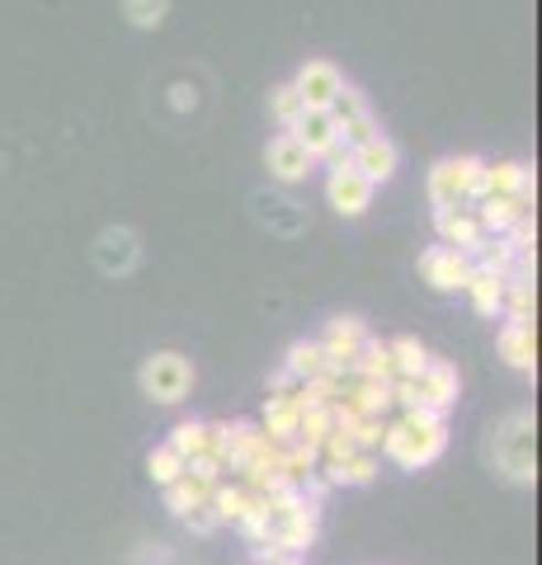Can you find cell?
Wrapping results in <instances>:
<instances>
[{
	"mask_svg": "<svg viewBox=\"0 0 542 565\" xmlns=\"http://www.w3.org/2000/svg\"><path fill=\"white\" fill-rule=\"evenodd\" d=\"M297 419H302V411H297L293 396H269L265 401V415H259V429H265L269 444H293L297 438Z\"/></svg>",
	"mask_w": 542,
	"mask_h": 565,
	"instance_id": "cell-18",
	"label": "cell"
},
{
	"mask_svg": "<svg viewBox=\"0 0 542 565\" xmlns=\"http://www.w3.org/2000/svg\"><path fill=\"white\" fill-rule=\"evenodd\" d=\"M137 386H142V396L156 405H180L194 392V359L180 349H156L142 363V373H137Z\"/></svg>",
	"mask_w": 542,
	"mask_h": 565,
	"instance_id": "cell-3",
	"label": "cell"
},
{
	"mask_svg": "<svg viewBox=\"0 0 542 565\" xmlns=\"http://www.w3.org/2000/svg\"><path fill=\"white\" fill-rule=\"evenodd\" d=\"M142 264V236L132 226H104L95 236V269L104 278H128Z\"/></svg>",
	"mask_w": 542,
	"mask_h": 565,
	"instance_id": "cell-6",
	"label": "cell"
},
{
	"mask_svg": "<svg viewBox=\"0 0 542 565\" xmlns=\"http://www.w3.org/2000/svg\"><path fill=\"white\" fill-rule=\"evenodd\" d=\"M415 386H419V405H425V411L448 415L463 396V373L448 359H429V367L415 377Z\"/></svg>",
	"mask_w": 542,
	"mask_h": 565,
	"instance_id": "cell-10",
	"label": "cell"
},
{
	"mask_svg": "<svg viewBox=\"0 0 542 565\" xmlns=\"http://www.w3.org/2000/svg\"><path fill=\"white\" fill-rule=\"evenodd\" d=\"M533 307H538V292H533V278H504V321H533Z\"/></svg>",
	"mask_w": 542,
	"mask_h": 565,
	"instance_id": "cell-27",
	"label": "cell"
},
{
	"mask_svg": "<svg viewBox=\"0 0 542 565\" xmlns=\"http://www.w3.org/2000/svg\"><path fill=\"white\" fill-rule=\"evenodd\" d=\"M387 353H392V373L396 377H419L429 367L434 353L419 344V334H396V340H387Z\"/></svg>",
	"mask_w": 542,
	"mask_h": 565,
	"instance_id": "cell-24",
	"label": "cell"
},
{
	"mask_svg": "<svg viewBox=\"0 0 542 565\" xmlns=\"http://www.w3.org/2000/svg\"><path fill=\"white\" fill-rule=\"evenodd\" d=\"M378 471H382L378 452H349L344 462L321 467V476H326V486H330V490H336V486H373V481H378Z\"/></svg>",
	"mask_w": 542,
	"mask_h": 565,
	"instance_id": "cell-19",
	"label": "cell"
},
{
	"mask_svg": "<svg viewBox=\"0 0 542 565\" xmlns=\"http://www.w3.org/2000/svg\"><path fill=\"white\" fill-rule=\"evenodd\" d=\"M500 359L514 367V373H529L538 367V340H533V321H504L500 326Z\"/></svg>",
	"mask_w": 542,
	"mask_h": 565,
	"instance_id": "cell-17",
	"label": "cell"
},
{
	"mask_svg": "<svg viewBox=\"0 0 542 565\" xmlns=\"http://www.w3.org/2000/svg\"><path fill=\"white\" fill-rule=\"evenodd\" d=\"M486 467L510 486L538 481V419L533 411H510L486 434Z\"/></svg>",
	"mask_w": 542,
	"mask_h": 565,
	"instance_id": "cell-1",
	"label": "cell"
},
{
	"mask_svg": "<svg viewBox=\"0 0 542 565\" xmlns=\"http://www.w3.org/2000/svg\"><path fill=\"white\" fill-rule=\"evenodd\" d=\"M336 434V405H311V411H302V419H297V444H307V448H317Z\"/></svg>",
	"mask_w": 542,
	"mask_h": 565,
	"instance_id": "cell-26",
	"label": "cell"
},
{
	"mask_svg": "<svg viewBox=\"0 0 542 565\" xmlns=\"http://www.w3.org/2000/svg\"><path fill=\"white\" fill-rule=\"evenodd\" d=\"M486 184H491L496 199H514L523 207H533L538 199V174L533 166H523V161H486Z\"/></svg>",
	"mask_w": 542,
	"mask_h": 565,
	"instance_id": "cell-12",
	"label": "cell"
},
{
	"mask_svg": "<svg viewBox=\"0 0 542 565\" xmlns=\"http://www.w3.org/2000/svg\"><path fill=\"white\" fill-rule=\"evenodd\" d=\"M208 504H213V514H217V523H241V514L251 509V490L241 486V481H217L213 486V494H208Z\"/></svg>",
	"mask_w": 542,
	"mask_h": 565,
	"instance_id": "cell-25",
	"label": "cell"
},
{
	"mask_svg": "<svg viewBox=\"0 0 542 565\" xmlns=\"http://www.w3.org/2000/svg\"><path fill=\"white\" fill-rule=\"evenodd\" d=\"M326 199H330V207H336L340 217H363V212L373 207V184L354 170L349 156H340V161L330 166V174H326Z\"/></svg>",
	"mask_w": 542,
	"mask_h": 565,
	"instance_id": "cell-7",
	"label": "cell"
},
{
	"mask_svg": "<svg viewBox=\"0 0 542 565\" xmlns=\"http://www.w3.org/2000/svg\"><path fill=\"white\" fill-rule=\"evenodd\" d=\"M448 448V419L434 411H406L401 419L382 424V452L392 457L401 471H425Z\"/></svg>",
	"mask_w": 542,
	"mask_h": 565,
	"instance_id": "cell-2",
	"label": "cell"
},
{
	"mask_svg": "<svg viewBox=\"0 0 542 565\" xmlns=\"http://www.w3.org/2000/svg\"><path fill=\"white\" fill-rule=\"evenodd\" d=\"M419 278H425L434 292H463L471 278V259L448 250V245H429V250L419 255Z\"/></svg>",
	"mask_w": 542,
	"mask_h": 565,
	"instance_id": "cell-11",
	"label": "cell"
},
{
	"mask_svg": "<svg viewBox=\"0 0 542 565\" xmlns=\"http://www.w3.org/2000/svg\"><path fill=\"white\" fill-rule=\"evenodd\" d=\"M251 203H255L259 226H269L274 236H302V232H307V212L297 207V203L274 199V193H255Z\"/></svg>",
	"mask_w": 542,
	"mask_h": 565,
	"instance_id": "cell-16",
	"label": "cell"
},
{
	"mask_svg": "<svg viewBox=\"0 0 542 565\" xmlns=\"http://www.w3.org/2000/svg\"><path fill=\"white\" fill-rule=\"evenodd\" d=\"M481 156H444V161L429 166V180L425 193L434 207H471V189H477V174H481Z\"/></svg>",
	"mask_w": 542,
	"mask_h": 565,
	"instance_id": "cell-4",
	"label": "cell"
},
{
	"mask_svg": "<svg viewBox=\"0 0 542 565\" xmlns=\"http://www.w3.org/2000/svg\"><path fill=\"white\" fill-rule=\"evenodd\" d=\"M471 212H477V222H481V232L486 236H504L519 217H529V207L514 203V199H496V193H486L481 203H471Z\"/></svg>",
	"mask_w": 542,
	"mask_h": 565,
	"instance_id": "cell-21",
	"label": "cell"
},
{
	"mask_svg": "<svg viewBox=\"0 0 542 565\" xmlns=\"http://www.w3.org/2000/svg\"><path fill=\"white\" fill-rule=\"evenodd\" d=\"M265 166H269V174H274L278 184H302L317 161H311V156L297 147L293 132H278V137H269V147H265Z\"/></svg>",
	"mask_w": 542,
	"mask_h": 565,
	"instance_id": "cell-13",
	"label": "cell"
},
{
	"mask_svg": "<svg viewBox=\"0 0 542 565\" xmlns=\"http://www.w3.org/2000/svg\"><path fill=\"white\" fill-rule=\"evenodd\" d=\"M373 137H382V122H378V114L344 122V128H340V147H344V156H349V151H359L363 141H373Z\"/></svg>",
	"mask_w": 542,
	"mask_h": 565,
	"instance_id": "cell-34",
	"label": "cell"
},
{
	"mask_svg": "<svg viewBox=\"0 0 542 565\" xmlns=\"http://www.w3.org/2000/svg\"><path fill=\"white\" fill-rule=\"evenodd\" d=\"M288 85L297 90V99H302V109H326L330 114V104H336V95L344 90V76L330 57H307Z\"/></svg>",
	"mask_w": 542,
	"mask_h": 565,
	"instance_id": "cell-5",
	"label": "cell"
},
{
	"mask_svg": "<svg viewBox=\"0 0 542 565\" xmlns=\"http://www.w3.org/2000/svg\"><path fill=\"white\" fill-rule=\"evenodd\" d=\"M284 373H288L297 386L311 382V377H321V373H326V349H321L317 340H293L288 353H284Z\"/></svg>",
	"mask_w": 542,
	"mask_h": 565,
	"instance_id": "cell-23",
	"label": "cell"
},
{
	"mask_svg": "<svg viewBox=\"0 0 542 565\" xmlns=\"http://www.w3.org/2000/svg\"><path fill=\"white\" fill-rule=\"evenodd\" d=\"M434 232H439V245H448V250H458L467 259H477L481 245L491 241L481 232V222L471 207H434Z\"/></svg>",
	"mask_w": 542,
	"mask_h": 565,
	"instance_id": "cell-8",
	"label": "cell"
},
{
	"mask_svg": "<svg viewBox=\"0 0 542 565\" xmlns=\"http://www.w3.org/2000/svg\"><path fill=\"white\" fill-rule=\"evenodd\" d=\"M147 476H151V481L166 490V486H174V481H180V476H184V457L174 452L170 444H166V448H151V457H147Z\"/></svg>",
	"mask_w": 542,
	"mask_h": 565,
	"instance_id": "cell-31",
	"label": "cell"
},
{
	"mask_svg": "<svg viewBox=\"0 0 542 565\" xmlns=\"http://www.w3.org/2000/svg\"><path fill=\"white\" fill-rule=\"evenodd\" d=\"M170 448L184 457V462H194V457L208 452V419H180L170 434Z\"/></svg>",
	"mask_w": 542,
	"mask_h": 565,
	"instance_id": "cell-29",
	"label": "cell"
},
{
	"mask_svg": "<svg viewBox=\"0 0 542 565\" xmlns=\"http://www.w3.org/2000/svg\"><path fill=\"white\" fill-rule=\"evenodd\" d=\"M349 161H354V170L369 180L373 189L378 184H387L392 174H396V166H401V151H396V141L382 132V137H373V141H363L359 151H349Z\"/></svg>",
	"mask_w": 542,
	"mask_h": 565,
	"instance_id": "cell-14",
	"label": "cell"
},
{
	"mask_svg": "<svg viewBox=\"0 0 542 565\" xmlns=\"http://www.w3.org/2000/svg\"><path fill=\"white\" fill-rule=\"evenodd\" d=\"M293 392H297V382L284 373V367H278V373L269 377V396H293Z\"/></svg>",
	"mask_w": 542,
	"mask_h": 565,
	"instance_id": "cell-37",
	"label": "cell"
},
{
	"mask_svg": "<svg viewBox=\"0 0 542 565\" xmlns=\"http://www.w3.org/2000/svg\"><path fill=\"white\" fill-rule=\"evenodd\" d=\"M349 377L359 382H392V353H387V340H378V334H369L363 340V349L354 353V363H349Z\"/></svg>",
	"mask_w": 542,
	"mask_h": 565,
	"instance_id": "cell-20",
	"label": "cell"
},
{
	"mask_svg": "<svg viewBox=\"0 0 542 565\" xmlns=\"http://www.w3.org/2000/svg\"><path fill=\"white\" fill-rule=\"evenodd\" d=\"M184 527H189V533H199V537H208V533H217V514H213V504H194V509H189V514H184Z\"/></svg>",
	"mask_w": 542,
	"mask_h": 565,
	"instance_id": "cell-35",
	"label": "cell"
},
{
	"mask_svg": "<svg viewBox=\"0 0 542 565\" xmlns=\"http://www.w3.org/2000/svg\"><path fill=\"white\" fill-rule=\"evenodd\" d=\"M288 132L297 137V147H302L311 161H340V151H344L340 147V122L326 109H307Z\"/></svg>",
	"mask_w": 542,
	"mask_h": 565,
	"instance_id": "cell-9",
	"label": "cell"
},
{
	"mask_svg": "<svg viewBox=\"0 0 542 565\" xmlns=\"http://www.w3.org/2000/svg\"><path fill=\"white\" fill-rule=\"evenodd\" d=\"M269 114H274V122H278V128H293V122L297 118H302L307 109H302V99H297V90H293V85H274V90H269Z\"/></svg>",
	"mask_w": 542,
	"mask_h": 565,
	"instance_id": "cell-33",
	"label": "cell"
},
{
	"mask_svg": "<svg viewBox=\"0 0 542 565\" xmlns=\"http://www.w3.org/2000/svg\"><path fill=\"white\" fill-rule=\"evenodd\" d=\"M255 565H307V561L293 552H278V546H255Z\"/></svg>",
	"mask_w": 542,
	"mask_h": 565,
	"instance_id": "cell-36",
	"label": "cell"
},
{
	"mask_svg": "<svg viewBox=\"0 0 542 565\" xmlns=\"http://www.w3.org/2000/svg\"><path fill=\"white\" fill-rule=\"evenodd\" d=\"M166 561H170V552H166V546H147V552L137 556V565H166Z\"/></svg>",
	"mask_w": 542,
	"mask_h": 565,
	"instance_id": "cell-39",
	"label": "cell"
},
{
	"mask_svg": "<svg viewBox=\"0 0 542 565\" xmlns=\"http://www.w3.org/2000/svg\"><path fill=\"white\" fill-rule=\"evenodd\" d=\"M467 302H471V311L477 316H496L504 311V278H496V274H486V269H471V278H467Z\"/></svg>",
	"mask_w": 542,
	"mask_h": 565,
	"instance_id": "cell-22",
	"label": "cell"
},
{
	"mask_svg": "<svg viewBox=\"0 0 542 565\" xmlns=\"http://www.w3.org/2000/svg\"><path fill=\"white\" fill-rule=\"evenodd\" d=\"M208 494H213V486L194 481V476H180V481H174V486H166V509H170L174 519H184L189 509L208 500Z\"/></svg>",
	"mask_w": 542,
	"mask_h": 565,
	"instance_id": "cell-28",
	"label": "cell"
},
{
	"mask_svg": "<svg viewBox=\"0 0 542 565\" xmlns=\"http://www.w3.org/2000/svg\"><path fill=\"white\" fill-rule=\"evenodd\" d=\"M363 340H369V326L359 321V316H330L326 321V334H321V349H326V359H336V363H354V353L363 349Z\"/></svg>",
	"mask_w": 542,
	"mask_h": 565,
	"instance_id": "cell-15",
	"label": "cell"
},
{
	"mask_svg": "<svg viewBox=\"0 0 542 565\" xmlns=\"http://www.w3.org/2000/svg\"><path fill=\"white\" fill-rule=\"evenodd\" d=\"M170 104L174 109H194V90L189 85H170Z\"/></svg>",
	"mask_w": 542,
	"mask_h": 565,
	"instance_id": "cell-38",
	"label": "cell"
},
{
	"mask_svg": "<svg viewBox=\"0 0 542 565\" xmlns=\"http://www.w3.org/2000/svg\"><path fill=\"white\" fill-rule=\"evenodd\" d=\"M124 6V20L132 29H161L170 14V0H118Z\"/></svg>",
	"mask_w": 542,
	"mask_h": 565,
	"instance_id": "cell-30",
	"label": "cell"
},
{
	"mask_svg": "<svg viewBox=\"0 0 542 565\" xmlns=\"http://www.w3.org/2000/svg\"><path fill=\"white\" fill-rule=\"evenodd\" d=\"M369 114H373L369 95H363L359 85H349V81H344V90L336 95V104H330V118H336L340 128H344V122H354V118H369Z\"/></svg>",
	"mask_w": 542,
	"mask_h": 565,
	"instance_id": "cell-32",
	"label": "cell"
}]
</instances>
